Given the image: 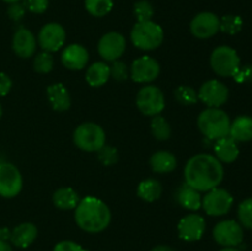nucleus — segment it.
Listing matches in <instances>:
<instances>
[{"mask_svg": "<svg viewBox=\"0 0 252 251\" xmlns=\"http://www.w3.org/2000/svg\"><path fill=\"white\" fill-rule=\"evenodd\" d=\"M38 229L33 223H21L11 230L10 241L16 248L26 249L37 239Z\"/></svg>", "mask_w": 252, "mask_h": 251, "instance_id": "obj_21", "label": "nucleus"}, {"mask_svg": "<svg viewBox=\"0 0 252 251\" xmlns=\"http://www.w3.org/2000/svg\"><path fill=\"white\" fill-rule=\"evenodd\" d=\"M135 103L140 112L144 116L160 115L165 108V96L164 93L158 86L145 85L138 91Z\"/></svg>", "mask_w": 252, "mask_h": 251, "instance_id": "obj_7", "label": "nucleus"}, {"mask_svg": "<svg viewBox=\"0 0 252 251\" xmlns=\"http://www.w3.org/2000/svg\"><path fill=\"white\" fill-rule=\"evenodd\" d=\"M152 134L158 140H167L171 137V126L161 115L154 116L150 123Z\"/></svg>", "mask_w": 252, "mask_h": 251, "instance_id": "obj_28", "label": "nucleus"}, {"mask_svg": "<svg viewBox=\"0 0 252 251\" xmlns=\"http://www.w3.org/2000/svg\"><path fill=\"white\" fill-rule=\"evenodd\" d=\"M197 125L204 138L216 142L220 138L228 137L231 120L220 107H208L199 113Z\"/></svg>", "mask_w": 252, "mask_h": 251, "instance_id": "obj_3", "label": "nucleus"}, {"mask_svg": "<svg viewBox=\"0 0 252 251\" xmlns=\"http://www.w3.org/2000/svg\"><path fill=\"white\" fill-rule=\"evenodd\" d=\"M189 31L198 39L211 38L220 31V19L213 12H199L192 19Z\"/></svg>", "mask_w": 252, "mask_h": 251, "instance_id": "obj_13", "label": "nucleus"}, {"mask_svg": "<svg viewBox=\"0 0 252 251\" xmlns=\"http://www.w3.org/2000/svg\"><path fill=\"white\" fill-rule=\"evenodd\" d=\"M219 251H240L238 248H223Z\"/></svg>", "mask_w": 252, "mask_h": 251, "instance_id": "obj_45", "label": "nucleus"}, {"mask_svg": "<svg viewBox=\"0 0 252 251\" xmlns=\"http://www.w3.org/2000/svg\"><path fill=\"white\" fill-rule=\"evenodd\" d=\"M204 231H206V220L201 214H187L177 224L179 238L187 243L201 240Z\"/></svg>", "mask_w": 252, "mask_h": 251, "instance_id": "obj_16", "label": "nucleus"}, {"mask_svg": "<svg viewBox=\"0 0 252 251\" xmlns=\"http://www.w3.org/2000/svg\"><path fill=\"white\" fill-rule=\"evenodd\" d=\"M239 223L243 228L252 230V198H246L238 207Z\"/></svg>", "mask_w": 252, "mask_h": 251, "instance_id": "obj_33", "label": "nucleus"}, {"mask_svg": "<svg viewBox=\"0 0 252 251\" xmlns=\"http://www.w3.org/2000/svg\"><path fill=\"white\" fill-rule=\"evenodd\" d=\"M160 74V64L157 59L143 56L135 59L129 68V76L133 81L139 84L152 83Z\"/></svg>", "mask_w": 252, "mask_h": 251, "instance_id": "obj_12", "label": "nucleus"}, {"mask_svg": "<svg viewBox=\"0 0 252 251\" xmlns=\"http://www.w3.org/2000/svg\"><path fill=\"white\" fill-rule=\"evenodd\" d=\"M53 204L59 209L69 211V209H75L78 203L80 202L78 196V192L71 187H61L53 193Z\"/></svg>", "mask_w": 252, "mask_h": 251, "instance_id": "obj_26", "label": "nucleus"}, {"mask_svg": "<svg viewBox=\"0 0 252 251\" xmlns=\"http://www.w3.org/2000/svg\"><path fill=\"white\" fill-rule=\"evenodd\" d=\"M233 78L235 79L236 83L252 84V64L251 65H245L244 68L240 66V69L236 71V74Z\"/></svg>", "mask_w": 252, "mask_h": 251, "instance_id": "obj_39", "label": "nucleus"}, {"mask_svg": "<svg viewBox=\"0 0 252 251\" xmlns=\"http://www.w3.org/2000/svg\"><path fill=\"white\" fill-rule=\"evenodd\" d=\"M137 193L145 202H155L161 197L162 185L157 179H145L138 185Z\"/></svg>", "mask_w": 252, "mask_h": 251, "instance_id": "obj_27", "label": "nucleus"}, {"mask_svg": "<svg viewBox=\"0 0 252 251\" xmlns=\"http://www.w3.org/2000/svg\"><path fill=\"white\" fill-rule=\"evenodd\" d=\"M65 39V30L57 22H49V24L44 25L38 33L39 47L44 52H49V53L59 51L62 47H64Z\"/></svg>", "mask_w": 252, "mask_h": 251, "instance_id": "obj_15", "label": "nucleus"}, {"mask_svg": "<svg viewBox=\"0 0 252 251\" xmlns=\"http://www.w3.org/2000/svg\"><path fill=\"white\" fill-rule=\"evenodd\" d=\"M150 251H176L175 249H172L171 246L167 245H158L155 248H153Z\"/></svg>", "mask_w": 252, "mask_h": 251, "instance_id": "obj_43", "label": "nucleus"}, {"mask_svg": "<svg viewBox=\"0 0 252 251\" xmlns=\"http://www.w3.org/2000/svg\"><path fill=\"white\" fill-rule=\"evenodd\" d=\"M12 88V81L10 76L5 73H0V97H4L10 93Z\"/></svg>", "mask_w": 252, "mask_h": 251, "instance_id": "obj_41", "label": "nucleus"}, {"mask_svg": "<svg viewBox=\"0 0 252 251\" xmlns=\"http://www.w3.org/2000/svg\"><path fill=\"white\" fill-rule=\"evenodd\" d=\"M130 39L132 43L142 51H154L162 44L164 31L161 26L153 20L137 22L130 31Z\"/></svg>", "mask_w": 252, "mask_h": 251, "instance_id": "obj_4", "label": "nucleus"}, {"mask_svg": "<svg viewBox=\"0 0 252 251\" xmlns=\"http://www.w3.org/2000/svg\"><path fill=\"white\" fill-rule=\"evenodd\" d=\"M134 15L137 17L138 22L150 21L153 19V16H154L153 5L149 1H147V0H140V1L135 2Z\"/></svg>", "mask_w": 252, "mask_h": 251, "instance_id": "obj_35", "label": "nucleus"}, {"mask_svg": "<svg viewBox=\"0 0 252 251\" xmlns=\"http://www.w3.org/2000/svg\"><path fill=\"white\" fill-rule=\"evenodd\" d=\"M2 1L9 2V4H12V2H17V1H20V0H2Z\"/></svg>", "mask_w": 252, "mask_h": 251, "instance_id": "obj_46", "label": "nucleus"}, {"mask_svg": "<svg viewBox=\"0 0 252 251\" xmlns=\"http://www.w3.org/2000/svg\"><path fill=\"white\" fill-rule=\"evenodd\" d=\"M25 12H26V7L24 6V4H21V2H12V4H10L9 9H7V15H9L10 19L12 20V21H21L22 17L25 16Z\"/></svg>", "mask_w": 252, "mask_h": 251, "instance_id": "obj_38", "label": "nucleus"}, {"mask_svg": "<svg viewBox=\"0 0 252 251\" xmlns=\"http://www.w3.org/2000/svg\"><path fill=\"white\" fill-rule=\"evenodd\" d=\"M2 116V108H1V105H0V118H1Z\"/></svg>", "mask_w": 252, "mask_h": 251, "instance_id": "obj_47", "label": "nucleus"}, {"mask_svg": "<svg viewBox=\"0 0 252 251\" xmlns=\"http://www.w3.org/2000/svg\"><path fill=\"white\" fill-rule=\"evenodd\" d=\"M126 38L120 32H108L103 34L97 44L98 54L106 62H115L123 56L126 51Z\"/></svg>", "mask_w": 252, "mask_h": 251, "instance_id": "obj_14", "label": "nucleus"}, {"mask_svg": "<svg viewBox=\"0 0 252 251\" xmlns=\"http://www.w3.org/2000/svg\"><path fill=\"white\" fill-rule=\"evenodd\" d=\"M0 251H12V249L7 241L0 240Z\"/></svg>", "mask_w": 252, "mask_h": 251, "instance_id": "obj_44", "label": "nucleus"}, {"mask_svg": "<svg viewBox=\"0 0 252 251\" xmlns=\"http://www.w3.org/2000/svg\"><path fill=\"white\" fill-rule=\"evenodd\" d=\"M37 39L30 30L20 27L12 37V49L20 58H30L36 53Z\"/></svg>", "mask_w": 252, "mask_h": 251, "instance_id": "obj_17", "label": "nucleus"}, {"mask_svg": "<svg viewBox=\"0 0 252 251\" xmlns=\"http://www.w3.org/2000/svg\"><path fill=\"white\" fill-rule=\"evenodd\" d=\"M53 251H88L79 244L74 243L71 240H63L59 241L53 248Z\"/></svg>", "mask_w": 252, "mask_h": 251, "instance_id": "obj_40", "label": "nucleus"}, {"mask_svg": "<svg viewBox=\"0 0 252 251\" xmlns=\"http://www.w3.org/2000/svg\"><path fill=\"white\" fill-rule=\"evenodd\" d=\"M110 75L117 81H125L129 78V68L125 62L117 59L112 62V65H110Z\"/></svg>", "mask_w": 252, "mask_h": 251, "instance_id": "obj_36", "label": "nucleus"}, {"mask_svg": "<svg viewBox=\"0 0 252 251\" xmlns=\"http://www.w3.org/2000/svg\"><path fill=\"white\" fill-rule=\"evenodd\" d=\"M233 204L234 198L230 192L220 187L206 192L204 197H202V208L211 217L225 216L230 212Z\"/></svg>", "mask_w": 252, "mask_h": 251, "instance_id": "obj_8", "label": "nucleus"}, {"mask_svg": "<svg viewBox=\"0 0 252 251\" xmlns=\"http://www.w3.org/2000/svg\"><path fill=\"white\" fill-rule=\"evenodd\" d=\"M198 100H201L208 107H220L228 101L229 89L221 81L217 79L206 81L197 91Z\"/></svg>", "mask_w": 252, "mask_h": 251, "instance_id": "obj_11", "label": "nucleus"}, {"mask_svg": "<svg viewBox=\"0 0 252 251\" xmlns=\"http://www.w3.org/2000/svg\"><path fill=\"white\" fill-rule=\"evenodd\" d=\"M209 62L214 73L224 78L234 76L241 66L238 52L229 46L217 47L212 52Z\"/></svg>", "mask_w": 252, "mask_h": 251, "instance_id": "obj_6", "label": "nucleus"}, {"mask_svg": "<svg viewBox=\"0 0 252 251\" xmlns=\"http://www.w3.org/2000/svg\"><path fill=\"white\" fill-rule=\"evenodd\" d=\"M85 7L90 15L95 17L106 16L112 10V0H85Z\"/></svg>", "mask_w": 252, "mask_h": 251, "instance_id": "obj_29", "label": "nucleus"}, {"mask_svg": "<svg viewBox=\"0 0 252 251\" xmlns=\"http://www.w3.org/2000/svg\"><path fill=\"white\" fill-rule=\"evenodd\" d=\"M47 97L52 108L58 112H64L71 106V98L69 91L62 83L52 84L47 88Z\"/></svg>", "mask_w": 252, "mask_h": 251, "instance_id": "obj_20", "label": "nucleus"}, {"mask_svg": "<svg viewBox=\"0 0 252 251\" xmlns=\"http://www.w3.org/2000/svg\"><path fill=\"white\" fill-rule=\"evenodd\" d=\"M213 238L223 248H236L244 240V228L234 219H225L216 224Z\"/></svg>", "mask_w": 252, "mask_h": 251, "instance_id": "obj_9", "label": "nucleus"}, {"mask_svg": "<svg viewBox=\"0 0 252 251\" xmlns=\"http://www.w3.org/2000/svg\"><path fill=\"white\" fill-rule=\"evenodd\" d=\"M243 19L238 15H225L220 19V31L228 34H236L243 29Z\"/></svg>", "mask_w": 252, "mask_h": 251, "instance_id": "obj_32", "label": "nucleus"}, {"mask_svg": "<svg viewBox=\"0 0 252 251\" xmlns=\"http://www.w3.org/2000/svg\"><path fill=\"white\" fill-rule=\"evenodd\" d=\"M240 150H239L238 142L231 137H224L216 140L214 144V157L221 162V164H231L239 157Z\"/></svg>", "mask_w": 252, "mask_h": 251, "instance_id": "obj_19", "label": "nucleus"}, {"mask_svg": "<svg viewBox=\"0 0 252 251\" xmlns=\"http://www.w3.org/2000/svg\"><path fill=\"white\" fill-rule=\"evenodd\" d=\"M175 98L184 106H191L198 101V95L193 88L189 85H180L174 91Z\"/></svg>", "mask_w": 252, "mask_h": 251, "instance_id": "obj_30", "label": "nucleus"}, {"mask_svg": "<svg viewBox=\"0 0 252 251\" xmlns=\"http://www.w3.org/2000/svg\"><path fill=\"white\" fill-rule=\"evenodd\" d=\"M150 167L158 174H169L172 172L177 166V160L171 152L159 150L150 157Z\"/></svg>", "mask_w": 252, "mask_h": 251, "instance_id": "obj_24", "label": "nucleus"}, {"mask_svg": "<svg viewBox=\"0 0 252 251\" xmlns=\"http://www.w3.org/2000/svg\"><path fill=\"white\" fill-rule=\"evenodd\" d=\"M54 66V58L49 52L42 51L33 59V70L39 74H48Z\"/></svg>", "mask_w": 252, "mask_h": 251, "instance_id": "obj_31", "label": "nucleus"}, {"mask_svg": "<svg viewBox=\"0 0 252 251\" xmlns=\"http://www.w3.org/2000/svg\"><path fill=\"white\" fill-rule=\"evenodd\" d=\"M97 157L100 162L105 166H112L118 161V152L112 145L105 144L97 150Z\"/></svg>", "mask_w": 252, "mask_h": 251, "instance_id": "obj_34", "label": "nucleus"}, {"mask_svg": "<svg viewBox=\"0 0 252 251\" xmlns=\"http://www.w3.org/2000/svg\"><path fill=\"white\" fill-rule=\"evenodd\" d=\"M75 223L81 230L97 234L105 230L111 223V211L100 198L88 196L80 199L74 213Z\"/></svg>", "mask_w": 252, "mask_h": 251, "instance_id": "obj_2", "label": "nucleus"}, {"mask_svg": "<svg viewBox=\"0 0 252 251\" xmlns=\"http://www.w3.org/2000/svg\"><path fill=\"white\" fill-rule=\"evenodd\" d=\"M229 137L233 138L235 142H250L252 140V117L241 115L231 121Z\"/></svg>", "mask_w": 252, "mask_h": 251, "instance_id": "obj_23", "label": "nucleus"}, {"mask_svg": "<svg viewBox=\"0 0 252 251\" xmlns=\"http://www.w3.org/2000/svg\"><path fill=\"white\" fill-rule=\"evenodd\" d=\"M184 175L185 184L199 192H208L221 184L224 167L214 155L201 153L193 155L187 161Z\"/></svg>", "mask_w": 252, "mask_h": 251, "instance_id": "obj_1", "label": "nucleus"}, {"mask_svg": "<svg viewBox=\"0 0 252 251\" xmlns=\"http://www.w3.org/2000/svg\"><path fill=\"white\" fill-rule=\"evenodd\" d=\"M22 189V176L20 170L11 162H0V196L14 198Z\"/></svg>", "mask_w": 252, "mask_h": 251, "instance_id": "obj_10", "label": "nucleus"}, {"mask_svg": "<svg viewBox=\"0 0 252 251\" xmlns=\"http://www.w3.org/2000/svg\"><path fill=\"white\" fill-rule=\"evenodd\" d=\"M89 62V52L81 44L73 43L66 46L62 53V63L69 70H81Z\"/></svg>", "mask_w": 252, "mask_h": 251, "instance_id": "obj_18", "label": "nucleus"}, {"mask_svg": "<svg viewBox=\"0 0 252 251\" xmlns=\"http://www.w3.org/2000/svg\"><path fill=\"white\" fill-rule=\"evenodd\" d=\"M73 140L74 144L84 152H97L106 144V133L97 123L85 122L74 130Z\"/></svg>", "mask_w": 252, "mask_h": 251, "instance_id": "obj_5", "label": "nucleus"}, {"mask_svg": "<svg viewBox=\"0 0 252 251\" xmlns=\"http://www.w3.org/2000/svg\"><path fill=\"white\" fill-rule=\"evenodd\" d=\"M175 199L182 208L187 211H198L202 208V194L187 184H182L175 193Z\"/></svg>", "mask_w": 252, "mask_h": 251, "instance_id": "obj_22", "label": "nucleus"}, {"mask_svg": "<svg viewBox=\"0 0 252 251\" xmlns=\"http://www.w3.org/2000/svg\"><path fill=\"white\" fill-rule=\"evenodd\" d=\"M10 236H11V230H9L7 228L0 229V240L7 241L10 240Z\"/></svg>", "mask_w": 252, "mask_h": 251, "instance_id": "obj_42", "label": "nucleus"}, {"mask_svg": "<svg viewBox=\"0 0 252 251\" xmlns=\"http://www.w3.org/2000/svg\"><path fill=\"white\" fill-rule=\"evenodd\" d=\"M24 6L33 14H42L48 7V0H24Z\"/></svg>", "mask_w": 252, "mask_h": 251, "instance_id": "obj_37", "label": "nucleus"}, {"mask_svg": "<svg viewBox=\"0 0 252 251\" xmlns=\"http://www.w3.org/2000/svg\"><path fill=\"white\" fill-rule=\"evenodd\" d=\"M110 78V65H107L105 62L93 63L89 66L85 74L86 83L93 88H100V86L105 85Z\"/></svg>", "mask_w": 252, "mask_h": 251, "instance_id": "obj_25", "label": "nucleus"}]
</instances>
